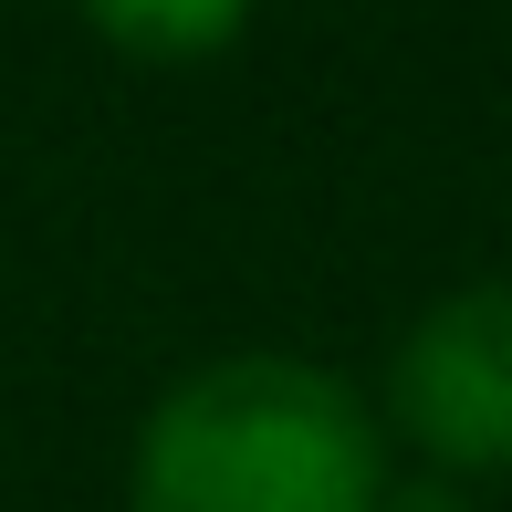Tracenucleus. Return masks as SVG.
<instances>
[{"label":"nucleus","instance_id":"f03ea898","mask_svg":"<svg viewBox=\"0 0 512 512\" xmlns=\"http://www.w3.org/2000/svg\"><path fill=\"white\" fill-rule=\"evenodd\" d=\"M387 418L429 471H460V481L512 471V272L439 293L398 335Z\"/></svg>","mask_w":512,"mask_h":512},{"label":"nucleus","instance_id":"f257e3e1","mask_svg":"<svg viewBox=\"0 0 512 512\" xmlns=\"http://www.w3.org/2000/svg\"><path fill=\"white\" fill-rule=\"evenodd\" d=\"M387 429L314 356H209L147 408L126 512H387Z\"/></svg>","mask_w":512,"mask_h":512},{"label":"nucleus","instance_id":"7ed1b4c3","mask_svg":"<svg viewBox=\"0 0 512 512\" xmlns=\"http://www.w3.org/2000/svg\"><path fill=\"white\" fill-rule=\"evenodd\" d=\"M74 11L136 63H199L220 42H241L251 0H74Z\"/></svg>","mask_w":512,"mask_h":512}]
</instances>
